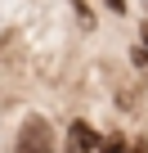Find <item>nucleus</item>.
<instances>
[{
	"instance_id": "3",
	"label": "nucleus",
	"mask_w": 148,
	"mask_h": 153,
	"mask_svg": "<svg viewBox=\"0 0 148 153\" xmlns=\"http://www.w3.org/2000/svg\"><path fill=\"white\" fill-rule=\"evenodd\" d=\"M99 153H126V140H121V135H108V140L99 144Z\"/></svg>"
},
{
	"instance_id": "4",
	"label": "nucleus",
	"mask_w": 148,
	"mask_h": 153,
	"mask_svg": "<svg viewBox=\"0 0 148 153\" xmlns=\"http://www.w3.org/2000/svg\"><path fill=\"white\" fill-rule=\"evenodd\" d=\"M108 9H117V14H121V9H126V0H108Z\"/></svg>"
},
{
	"instance_id": "2",
	"label": "nucleus",
	"mask_w": 148,
	"mask_h": 153,
	"mask_svg": "<svg viewBox=\"0 0 148 153\" xmlns=\"http://www.w3.org/2000/svg\"><path fill=\"white\" fill-rule=\"evenodd\" d=\"M67 153H99V140H94V126H90V122H72V131H67Z\"/></svg>"
},
{
	"instance_id": "1",
	"label": "nucleus",
	"mask_w": 148,
	"mask_h": 153,
	"mask_svg": "<svg viewBox=\"0 0 148 153\" xmlns=\"http://www.w3.org/2000/svg\"><path fill=\"white\" fill-rule=\"evenodd\" d=\"M14 153H54V131L45 117H27L18 126V140H14Z\"/></svg>"
}]
</instances>
